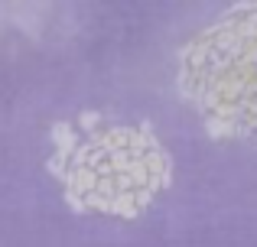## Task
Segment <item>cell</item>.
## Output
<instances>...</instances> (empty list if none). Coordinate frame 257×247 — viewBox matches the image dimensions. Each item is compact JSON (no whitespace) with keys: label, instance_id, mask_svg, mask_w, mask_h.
<instances>
[{"label":"cell","instance_id":"1","mask_svg":"<svg viewBox=\"0 0 257 247\" xmlns=\"http://www.w3.org/2000/svg\"><path fill=\"white\" fill-rule=\"evenodd\" d=\"M182 88L221 137L257 133V4H241L189 43Z\"/></svg>","mask_w":257,"mask_h":247},{"label":"cell","instance_id":"2","mask_svg":"<svg viewBox=\"0 0 257 247\" xmlns=\"http://www.w3.org/2000/svg\"><path fill=\"white\" fill-rule=\"evenodd\" d=\"M62 176L69 205L111 218H140L163 192L170 159L147 127H107L75 146Z\"/></svg>","mask_w":257,"mask_h":247},{"label":"cell","instance_id":"3","mask_svg":"<svg viewBox=\"0 0 257 247\" xmlns=\"http://www.w3.org/2000/svg\"><path fill=\"white\" fill-rule=\"evenodd\" d=\"M52 140H56L59 156H62V159H69L72 153H75V130H72L69 124H56V127H52Z\"/></svg>","mask_w":257,"mask_h":247},{"label":"cell","instance_id":"4","mask_svg":"<svg viewBox=\"0 0 257 247\" xmlns=\"http://www.w3.org/2000/svg\"><path fill=\"white\" fill-rule=\"evenodd\" d=\"M78 121H82V127H85V130H94V127H98V121H101V117L94 114V111H82V117H78Z\"/></svg>","mask_w":257,"mask_h":247}]
</instances>
